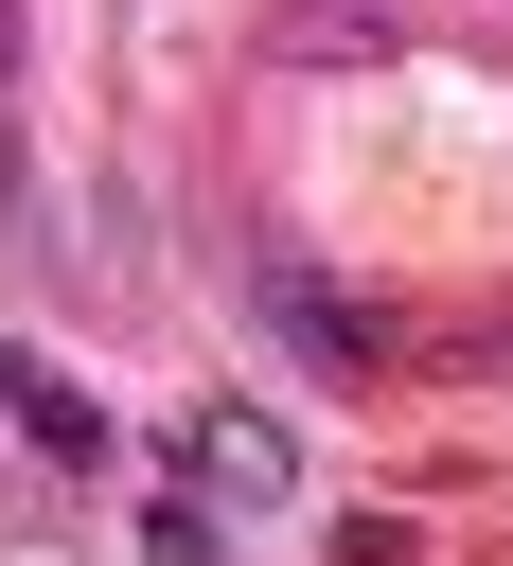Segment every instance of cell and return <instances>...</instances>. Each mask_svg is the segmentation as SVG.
Returning <instances> with one entry per match:
<instances>
[{
	"label": "cell",
	"instance_id": "obj_2",
	"mask_svg": "<svg viewBox=\"0 0 513 566\" xmlns=\"http://www.w3.org/2000/svg\"><path fill=\"white\" fill-rule=\"evenodd\" d=\"M18 424H35V460H106V424H88V389H53V371H18Z\"/></svg>",
	"mask_w": 513,
	"mask_h": 566
},
{
	"label": "cell",
	"instance_id": "obj_3",
	"mask_svg": "<svg viewBox=\"0 0 513 566\" xmlns=\"http://www.w3.org/2000/svg\"><path fill=\"white\" fill-rule=\"evenodd\" d=\"M0 71H18V0H0Z\"/></svg>",
	"mask_w": 513,
	"mask_h": 566
},
{
	"label": "cell",
	"instance_id": "obj_1",
	"mask_svg": "<svg viewBox=\"0 0 513 566\" xmlns=\"http://www.w3.org/2000/svg\"><path fill=\"white\" fill-rule=\"evenodd\" d=\"M195 478H212V495H265V478H283V442H265L248 407H212V424H195Z\"/></svg>",
	"mask_w": 513,
	"mask_h": 566
}]
</instances>
